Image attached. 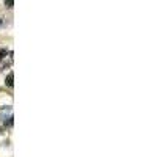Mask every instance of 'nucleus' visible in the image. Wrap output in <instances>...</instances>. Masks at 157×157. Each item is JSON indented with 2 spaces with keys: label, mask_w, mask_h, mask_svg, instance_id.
<instances>
[{
  "label": "nucleus",
  "mask_w": 157,
  "mask_h": 157,
  "mask_svg": "<svg viewBox=\"0 0 157 157\" xmlns=\"http://www.w3.org/2000/svg\"><path fill=\"white\" fill-rule=\"evenodd\" d=\"M0 25H2V21H0Z\"/></svg>",
  "instance_id": "7ed1b4c3"
},
{
  "label": "nucleus",
  "mask_w": 157,
  "mask_h": 157,
  "mask_svg": "<svg viewBox=\"0 0 157 157\" xmlns=\"http://www.w3.org/2000/svg\"><path fill=\"white\" fill-rule=\"evenodd\" d=\"M13 80H14V74L10 72L8 77H6V85H8V86H13V85H14V82H13Z\"/></svg>",
  "instance_id": "f257e3e1"
},
{
  "label": "nucleus",
  "mask_w": 157,
  "mask_h": 157,
  "mask_svg": "<svg viewBox=\"0 0 157 157\" xmlns=\"http://www.w3.org/2000/svg\"><path fill=\"white\" fill-rule=\"evenodd\" d=\"M5 5H6V8H13L14 6V0H5Z\"/></svg>",
  "instance_id": "f03ea898"
}]
</instances>
